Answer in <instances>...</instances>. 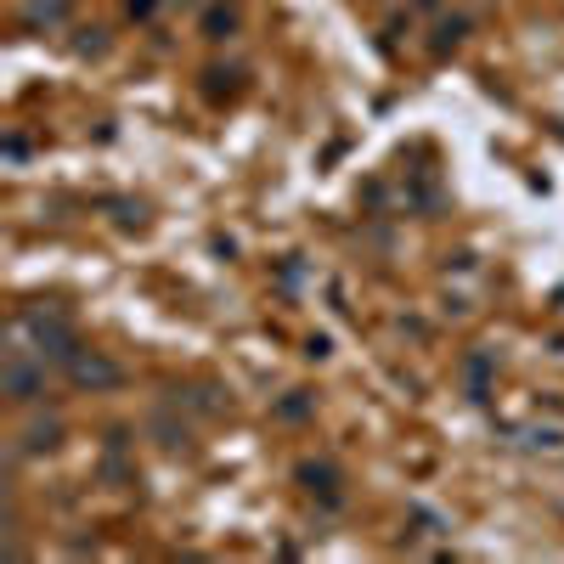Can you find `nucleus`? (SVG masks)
I'll return each mask as SVG.
<instances>
[{
	"label": "nucleus",
	"instance_id": "obj_1",
	"mask_svg": "<svg viewBox=\"0 0 564 564\" xmlns=\"http://www.w3.org/2000/svg\"><path fill=\"white\" fill-rule=\"evenodd\" d=\"M23 333H34V356L40 362H74V327L62 322V317H46V310H23Z\"/></svg>",
	"mask_w": 564,
	"mask_h": 564
},
{
	"label": "nucleus",
	"instance_id": "obj_2",
	"mask_svg": "<svg viewBox=\"0 0 564 564\" xmlns=\"http://www.w3.org/2000/svg\"><path fill=\"white\" fill-rule=\"evenodd\" d=\"M0 384H6V395H12V401H40V395H46V372H40L29 356H23V350H12V356H6V367H0Z\"/></svg>",
	"mask_w": 564,
	"mask_h": 564
},
{
	"label": "nucleus",
	"instance_id": "obj_3",
	"mask_svg": "<svg viewBox=\"0 0 564 564\" xmlns=\"http://www.w3.org/2000/svg\"><path fill=\"white\" fill-rule=\"evenodd\" d=\"M68 372H74V384H91V389H113V384L124 379V372H119L113 362H102V356H74Z\"/></svg>",
	"mask_w": 564,
	"mask_h": 564
},
{
	"label": "nucleus",
	"instance_id": "obj_4",
	"mask_svg": "<svg viewBox=\"0 0 564 564\" xmlns=\"http://www.w3.org/2000/svg\"><path fill=\"white\" fill-rule=\"evenodd\" d=\"M300 479H305L310 491H322V497H339V474H333L327 463H305V469H300Z\"/></svg>",
	"mask_w": 564,
	"mask_h": 564
},
{
	"label": "nucleus",
	"instance_id": "obj_5",
	"mask_svg": "<svg viewBox=\"0 0 564 564\" xmlns=\"http://www.w3.org/2000/svg\"><path fill=\"white\" fill-rule=\"evenodd\" d=\"M57 424H29V434H23V452H51L57 446Z\"/></svg>",
	"mask_w": 564,
	"mask_h": 564
},
{
	"label": "nucleus",
	"instance_id": "obj_6",
	"mask_svg": "<svg viewBox=\"0 0 564 564\" xmlns=\"http://www.w3.org/2000/svg\"><path fill=\"white\" fill-rule=\"evenodd\" d=\"M203 29H209V40H226V34H232V29H237V12H226V6H215V12H209V17H203Z\"/></svg>",
	"mask_w": 564,
	"mask_h": 564
},
{
	"label": "nucleus",
	"instance_id": "obj_7",
	"mask_svg": "<svg viewBox=\"0 0 564 564\" xmlns=\"http://www.w3.org/2000/svg\"><path fill=\"white\" fill-rule=\"evenodd\" d=\"M457 40H463V23L452 17V23H441V29H434V51H452Z\"/></svg>",
	"mask_w": 564,
	"mask_h": 564
},
{
	"label": "nucleus",
	"instance_id": "obj_8",
	"mask_svg": "<svg viewBox=\"0 0 564 564\" xmlns=\"http://www.w3.org/2000/svg\"><path fill=\"white\" fill-rule=\"evenodd\" d=\"M29 17H46V23H57L62 6H57V0H29Z\"/></svg>",
	"mask_w": 564,
	"mask_h": 564
},
{
	"label": "nucleus",
	"instance_id": "obj_9",
	"mask_svg": "<svg viewBox=\"0 0 564 564\" xmlns=\"http://www.w3.org/2000/svg\"><path fill=\"white\" fill-rule=\"evenodd\" d=\"M153 6H158V0H130V12H136V17H148Z\"/></svg>",
	"mask_w": 564,
	"mask_h": 564
}]
</instances>
